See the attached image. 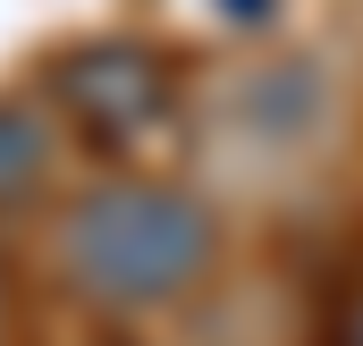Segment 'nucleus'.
<instances>
[{"instance_id": "nucleus-3", "label": "nucleus", "mask_w": 363, "mask_h": 346, "mask_svg": "<svg viewBox=\"0 0 363 346\" xmlns=\"http://www.w3.org/2000/svg\"><path fill=\"white\" fill-rule=\"evenodd\" d=\"M51 169V118L34 101H0V203H26Z\"/></svg>"}, {"instance_id": "nucleus-5", "label": "nucleus", "mask_w": 363, "mask_h": 346, "mask_svg": "<svg viewBox=\"0 0 363 346\" xmlns=\"http://www.w3.org/2000/svg\"><path fill=\"white\" fill-rule=\"evenodd\" d=\"M0 338H9V296H0Z\"/></svg>"}, {"instance_id": "nucleus-2", "label": "nucleus", "mask_w": 363, "mask_h": 346, "mask_svg": "<svg viewBox=\"0 0 363 346\" xmlns=\"http://www.w3.org/2000/svg\"><path fill=\"white\" fill-rule=\"evenodd\" d=\"M51 110H60L85 144H101V152H135V144L178 110V68H169L152 43H127V34L77 43V51L51 60Z\"/></svg>"}, {"instance_id": "nucleus-1", "label": "nucleus", "mask_w": 363, "mask_h": 346, "mask_svg": "<svg viewBox=\"0 0 363 346\" xmlns=\"http://www.w3.org/2000/svg\"><path fill=\"white\" fill-rule=\"evenodd\" d=\"M220 262V211L169 177H110L68 203L60 220V270L68 287L110 313H152L203 287Z\"/></svg>"}, {"instance_id": "nucleus-4", "label": "nucleus", "mask_w": 363, "mask_h": 346, "mask_svg": "<svg viewBox=\"0 0 363 346\" xmlns=\"http://www.w3.org/2000/svg\"><path fill=\"white\" fill-rule=\"evenodd\" d=\"M347 346H363V296H355V313H347Z\"/></svg>"}]
</instances>
